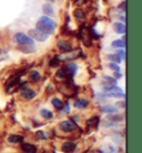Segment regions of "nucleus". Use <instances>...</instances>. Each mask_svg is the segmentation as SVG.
Here are the masks:
<instances>
[{
  "label": "nucleus",
  "mask_w": 142,
  "mask_h": 153,
  "mask_svg": "<svg viewBox=\"0 0 142 153\" xmlns=\"http://www.w3.org/2000/svg\"><path fill=\"white\" fill-rule=\"evenodd\" d=\"M56 27H57V23L54 22L51 18H49L48 16H42V17H40L38 20V22H37V25H36V29H38V30H40L41 32L46 33V35H51V33H54Z\"/></svg>",
  "instance_id": "nucleus-1"
},
{
  "label": "nucleus",
  "mask_w": 142,
  "mask_h": 153,
  "mask_svg": "<svg viewBox=\"0 0 142 153\" xmlns=\"http://www.w3.org/2000/svg\"><path fill=\"white\" fill-rule=\"evenodd\" d=\"M13 41L18 45H33L35 43V41L29 36L25 35L22 32H17L13 36Z\"/></svg>",
  "instance_id": "nucleus-2"
},
{
  "label": "nucleus",
  "mask_w": 142,
  "mask_h": 153,
  "mask_svg": "<svg viewBox=\"0 0 142 153\" xmlns=\"http://www.w3.org/2000/svg\"><path fill=\"white\" fill-rule=\"evenodd\" d=\"M28 36H29L32 40H37V41L43 42L48 39V36L49 35H46V33H43V32H41L40 30H38V29L35 28V29H30V30L28 31Z\"/></svg>",
  "instance_id": "nucleus-3"
},
{
  "label": "nucleus",
  "mask_w": 142,
  "mask_h": 153,
  "mask_svg": "<svg viewBox=\"0 0 142 153\" xmlns=\"http://www.w3.org/2000/svg\"><path fill=\"white\" fill-rule=\"evenodd\" d=\"M59 128H60V130L63 131V132H73L74 130H77V124L74 122H72V121L65 120V121L60 122Z\"/></svg>",
  "instance_id": "nucleus-4"
},
{
  "label": "nucleus",
  "mask_w": 142,
  "mask_h": 153,
  "mask_svg": "<svg viewBox=\"0 0 142 153\" xmlns=\"http://www.w3.org/2000/svg\"><path fill=\"white\" fill-rule=\"evenodd\" d=\"M20 94H21V97H22L25 100H32L36 97V92H35V90H32V89L25 87V88L21 89Z\"/></svg>",
  "instance_id": "nucleus-5"
},
{
  "label": "nucleus",
  "mask_w": 142,
  "mask_h": 153,
  "mask_svg": "<svg viewBox=\"0 0 142 153\" xmlns=\"http://www.w3.org/2000/svg\"><path fill=\"white\" fill-rule=\"evenodd\" d=\"M58 48L59 50H61L62 52H69L72 50V46H71V43L69 41H67V40H59L57 43Z\"/></svg>",
  "instance_id": "nucleus-6"
},
{
  "label": "nucleus",
  "mask_w": 142,
  "mask_h": 153,
  "mask_svg": "<svg viewBox=\"0 0 142 153\" xmlns=\"http://www.w3.org/2000/svg\"><path fill=\"white\" fill-rule=\"evenodd\" d=\"M77 146H76V143L74 142H71V141H67L65 142L61 146V151L65 153H70V152H73L74 150H76Z\"/></svg>",
  "instance_id": "nucleus-7"
},
{
  "label": "nucleus",
  "mask_w": 142,
  "mask_h": 153,
  "mask_svg": "<svg viewBox=\"0 0 142 153\" xmlns=\"http://www.w3.org/2000/svg\"><path fill=\"white\" fill-rule=\"evenodd\" d=\"M18 50L23 53H33L36 52V48L33 45H20L18 46Z\"/></svg>",
  "instance_id": "nucleus-8"
},
{
  "label": "nucleus",
  "mask_w": 142,
  "mask_h": 153,
  "mask_svg": "<svg viewBox=\"0 0 142 153\" xmlns=\"http://www.w3.org/2000/svg\"><path fill=\"white\" fill-rule=\"evenodd\" d=\"M29 80L31 81V82H38V81H40V79H41V74H40V72L39 71H37V70H31L30 72H29Z\"/></svg>",
  "instance_id": "nucleus-9"
},
{
  "label": "nucleus",
  "mask_w": 142,
  "mask_h": 153,
  "mask_svg": "<svg viewBox=\"0 0 142 153\" xmlns=\"http://www.w3.org/2000/svg\"><path fill=\"white\" fill-rule=\"evenodd\" d=\"M65 70H67V72H68V74L71 76H73L74 74H76V72H77L78 70V65H74V63H72V62H69V63H67V65H65Z\"/></svg>",
  "instance_id": "nucleus-10"
},
{
  "label": "nucleus",
  "mask_w": 142,
  "mask_h": 153,
  "mask_svg": "<svg viewBox=\"0 0 142 153\" xmlns=\"http://www.w3.org/2000/svg\"><path fill=\"white\" fill-rule=\"evenodd\" d=\"M100 111L103 113H115L118 111V109L115 105H111V104H107V105H102L100 107Z\"/></svg>",
  "instance_id": "nucleus-11"
},
{
  "label": "nucleus",
  "mask_w": 142,
  "mask_h": 153,
  "mask_svg": "<svg viewBox=\"0 0 142 153\" xmlns=\"http://www.w3.org/2000/svg\"><path fill=\"white\" fill-rule=\"evenodd\" d=\"M21 149H22L23 152H26V153L37 152V148H36L33 144H31V143H23L22 146H21Z\"/></svg>",
  "instance_id": "nucleus-12"
},
{
  "label": "nucleus",
  "mask_w": 142,
  "mask_h": 153,
  "mask_svg": "<svg viewBox=\"0 0 142 153\" xmlns=\"http://www.w3.org/2000/svg\"><path fill=\"white\" fill-rule=\"evenodd\" d=\"M89 102L88 100H85V99H78L76 102H74V108L76 109H85V108H87L89 105Z\"/></svg>",
  "instance_id": "nucleus-13"
},
{
  "label": "nucleus",
  "mask_w": 142,
  "mask_h": 153,
  "mask_svg": "<svg viewBox=\"0 0 142 153\" xmlns=\"http://www.w3.org/2000/svg\"><path fill=\"white\" fill-rule=\"evenodd\" d=\"M23 141V137L19 134H11L8 137V142L10 143H21Z\"/></svg>",
  "instance_id": "nucleus-14"
},
{
  "label": "nucleus",
  "mask_w": 142,
  "mask_h": 153,
  "mask_svg": "<svg viewBox=\"0 0 142 153\" xmlns=\"http://www.w3.org/2000/svg\"><path fill=\"white\" fill-rule=\"evenodd\" d=\"M42 11L45 15L47 16H54V8L50 4H45L42 6Z\"/></svg>",
  "instance_id": "nucleus-15"
},
{
  "label": "nucleus",
  "mask_w": 142,
  "mask_h": 153,
  "mask_svg": "<svg viewBox=\"0 0 142 153\" xmlns=\"http://www.w3.org/2000/svg\"><path fill=\"white\" fill-rule=\"evenodd\" d=\"M114 31L117 33H126V25L124 23H121V22H115L114 23Z\"/></svg>",
  "instance_id": "nucleus-16"
},
{
  "label": "nucleus",
  "mask_w": 142,
  "mask_h": 153,
  "mask_svg": "<svg viewBox=\"0 0 142 153\" xmlns=\"http://www.w3.org/2000/svg\"><path fill=\"white\" fill-rule=\"evenodd\" d=\"M51 104H52L54 108H56L57 110L63 109V102H62L61 99H59V98H54V99L51 100Z\"/></svg>",
  "instance_id": "nucleus-17"
},
{
  "label": "nucleus",
  "mask_w": 142,
  "mask_h": 153,
  "mask_svg": "<svg viewBox=\"0 0 142 153\" xmlns=\"http://www.w3.org/2000/svg\"><path fill=\"white\" fill-rule=\"evenodd\" d=\"M40 115H41L43 119H47V120H50V119L54 118V113H52L51 111H49L48 109H42V110H40Z\"/></svg>",
  "instance_id": "nucleus-18"
},
{
  "label": "nucleus",
  "mask_w": 142,
  "mask_h": 153,
  "mask_svg": "<svg viewBox=\"0 0 142 153\" xmlns=\"http://www.w3.org/2000/svg\"><path fill=\"white\" fill-rule=\"evenodd\" d=\"M111 46L113 48H124L126 47V40L121 39V40H115L111 43Z\"/></svg>",
  "instance_id": "nucleus-19"
},
{
  "label": "nucleus",
  "mask_w": 142,
  "mask_h": 153,
  "mask_svg": "<svg viewBox=\"0 0 142 153\" xmlns=\"http://www.w3.org/2000/svg\"><path fill=\"white\" fill-rule=\"evenodd\" d=\"M56 76H57L58 78H60V79H65V78L69 76V74H68V72H67V70L63 68V69L58 70L57 73H56Z\"/></svg>",
  "instance_id": "nucleus-20"
},
{
  "label": "nucleus",
  "mask_w": 142,
  "mask_h": 153,
  "mask_svg": "<svg viewBox=\"0 0 142 153\" xmlns=\"http://www.w3.org/2000/svg\"><path fill=\"white\" fill-rule=\"evenodd\" d=\"M107 58L109 60H111L112 62H115V63H120L121 62V59L119 58V56L117 53H111V54H108Z\"/></svg>",
  "instance_id": "nucleus-21"
},
{
  "label": "nucleus",
  "mask_w": 142,
  "mask_h": 153,
  "mask_svg": "<svg viewBox=\"0 0 142 153\" xmlns=\"http://www.w3.org/2000/svg\"><path fill=\"white\" fill-rule=\"evenodd\" d=\"M18 83H19V76H13V78H11L10 80L8 81L7 87L11 88V87H13V85H16V84H18Z\"/></svg>",
  "instance_id": "nucleus-22"
},
{
  "label": "nucleus",
  "mask_w": 142,
  "mask_h": 153,
  "mask_svg": "<svg viewBox=\"0 0 142 153\" xmlns=\"http://www.w3.org/2000/svg\"><path fill=\"white\" fill-rule=\"evenodd\" d=\"M74 17L79 20H82L85 19V13H83V11L81 9H76L74 10Z\"/></svg>",
  "instance_id": "nucleus-23"
},
{
  "label": "nucleus",
  "mask_w": 142,
  "mask_h": 153,
  "mask_svg": "<svg viewBox=\"0 0 142 153\" xmlns=\"http://www.w3.org/2000/svg\"><path fill=\"white\" fill-rule=\"evenodd\" d=\"M97 123H99V117H92L91 119H89L88 121H87V124L89 126H93V124H97Z\"/></svg>",
  "instance_id": "nucleus-24"
},
{
  "label": "nucleus",
  "mask_w": 142,
  "mask_h": 153,
  "mask_svg": "<svg viewBox=\"0 0 142 153\" xmlns=\"http://www.w3.org/2000/svg\"><path fill=\"white\" fill-rule=\"evenodd\" d=\"M108 67H109L111 70H113V71H120L119 65H118V63H115V62H110V63L108 65Z\"/></svg>",
  "instance_id": "nucleus-25"
},
{
  "label": "nucleus",
  "mask_w": 142,
  "mask_h": 153,
  "mask_svg": "<svg viewBox=\"0 0 142 153\" xmlns=\"http://www.w3.org/2000/svg\"><path fill=\"white\" fill-rule=\"evenodd\" d=\"M36 135H37V138L40 139V140H47V135L43 131H37Z\"/></svg>",
  "instance_id": "nucleus-26"
},
{
  "label": "nucleus",
  "mask_w": 142,
  "mask_h": 153,
  "mask_svg": "<svg viewBox=\"0 0 142 153\" xmlns=\"http://www.w3.org/2000/svg\"><path fill=\"white\" fill-rule=\"evenodd\" d=\"M60 65V60L58 59V58H54V59H52L51 61H50V67H58V65Z\"/></svg>",
  "instance_id": "nucleus-27"
},
{
  "label": "nucleus",
  "mask_w": 142,
  "mask_h": 153,
  "mask_svg": "<svg viewBox=\"0 0 142 153\" xmlns=\"http://www.w3.org/2000/svg\"><path fill=\"white\" fill-rule=\"evenodd\" d=\"M119 8L122 11H126V9H127V1H126V0H124V1H121V4H119Z\"/></svg>",
  "instance_id": "nucleus-28"
},
{
  "label": "nucleus",
  "mask_w": 142,
  "mask_h": 153,
  "mask_svg": "<svg viewBox=\"0 0 142 153\" xmlns=\"http://www.w3.org/2000/svg\"><path fill=\"white\" fill-rule=\"evenodd\" d=\"M117 54L119 56V58L121 59V60L126 58V52H124V50H120V51H118V52H117Z\"/></svg>",
  "instance_id": "nucleus-29"
},
{
  "label": "nucleus",
  "mask_w": 142,
  "mask_h": 153,
  "mask_svg": "<svg viewBox=\"0 0 142 153\" xmlns=\"http://www.w3.org/2000/svg\"><path fill=\"white\" fill-rule=\"evenodd\" d=\"M4 52H6V51H4V49H1V48H0V56H2V54H4Z\"/></svg>",
  "instance_id": "nucleus-30"
},
{
  "label": "nucleus",
  "mask_w": 142,
  "mask_h": 153,
  "mask_svg": "<svg viewBox=\"0 0 142 153\" xmlns=\"http://www.w3.org/2000/svg\"><path fill=\"white\" fill-rule=\"evenodd\" d=\"M47 1H50V2H54V0H47Z\"/></svg>",
  "instance_id": "nucleus-31"
}]
</instances>
